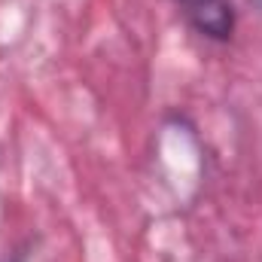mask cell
Instances as JSON below:
<instances>
[{"mask_svg": "<svg viewBox=\"0 0 262 262\" xmlns=\"http://www.w3.org/2000/svg\"><path fill=\"white\" fill-rule=\"evenodd\" d=\"M189 28L213 43H229L235 34V6L232 0H189L183 3Z\"/></svg>", "mask_w": 262, "mask_h": 262, "instance_id": "cell-1", "label": "cell"}, {"mask_svg": "<svg viewBox=\"0 0 262 262\" xmlns=\"http://www.w3.org/2000/svg\"><path fill=\"white\" fill-rule=\"evenodd\" d=\"M3 262H25V256H12V259H3Z\"/></svg>", "mask_w": 262, "mask_h": 262, "instance_id": "cell-2", "label": "cell"}, {"mask_svg": "<svg viewBox=\"0 0 262 262\" xmlns=\"http://www.w3.org/2000/svg\"><path fill=\"white\" fill-rule=\"evenodd\" d=\"M174 3H180V6H183V3H189V0H174Z\"/></svg>", "mask_w": 262, "mask_h": 262, "instance_id": "cell-3", "label": "cell"}, {"mask_svg": "<svg viewBox=\"0 0 262 262\" xmlns=\"http://www.w3.org/2000/svg\"><path fill=\"white\" fill-rule=\"evenodd\" d=\"M259 6H262V0H259Z\"/></svg>", "mask_w": 262, "mask_h": 262, "instance_id": "cell-4", "label": "cell"}]
</instances>
